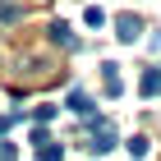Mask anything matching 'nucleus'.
<instances>
[{
	"label": "nucleus",
	"instance_id": "11",
	"mask_svg": "<svg viewBox=\"0 0 161 161\" xmlns=\"http://www.w3.org/2000/svg\"><path fill=\"white\" fill-rule=\"evenodd\" d=\"M51 115H55V106H37V111H32V120H37V124H46Z\"/></svg>",
	"mask_w": 161,
	"mask_h": 161
},
{
	"label": "nucleus",
	"instance_id": "1",
	"mask_svg": "<svg viewBox=\"0 0 161 161\" xmlns=\"http://www.w3.org/2000/svg\"><path fill=\"white\" fill-rule=\"evenodd\" d=\"M87 147L97 152V157H101V152H111V147H115V129H111L106 120H101L97 129H92V143H87Z\"/></svg>",
	"mask_w": 161,
	"mask_h": 161
},
{
	"label": "nucleus",
	"instance_id": "3",
	"mask_svg": "<svg viewBox=\"0 0 161 161\" xmlns=\"http://www.w3.org/2000/svg\"><path fill=\"white\" fill-rule=\"evenodd\" d=\"M51 42H55V46H64V51L78 46V37H74V28H69V23H51Z\"/></svg>",
	"mask_w": 161,
	"mask_h": 161
},
{
	"label": "nucleus",
	"instance_id": "5",
	"mask_svg": "<svg viewBox=\"0 0 161 161\" xmlns=\"http://www.w3.org/2000/svg\"><path fill=\"white\" fill-rule=\"evenodd\" d=\"M69 111H78V115H92V97H87V92H69Z\"/></svg>",
	"mask_w": 161,
	"mask_h": 161
},
{
	"label": "nucleus",
	"instance_id": "10",
	"mask_svg": "<svg viewBox=\"0 0 161 161\" xmlns=\"http://www.w3.org/2000/svg\"><path fill=\"white\" fill-rule=\"evenodd\" d=\"M83 19H87V23H92V28H101V23H106V14H101L97 5H87V14H83Z\"/></svg>",
	"mask_w": 161,
	"mask_h": 161
},
{
	"label": "nucleus",
	"instance_id": "4",
	"mask_svg": "<svg viewBox=\"0 0 161 161\" xmlns=\"http://www.w3.org/2000/svg\"><path fill=\"white\" fill-rule=\"evenodd\" d=\"M101 83H106V97H120V64H101Z\"/></svg>",
	"mask_w": 161,
	"mask_h": 161
},
{
	"label": "nucleus",
	"instance_id": "7",
	"mask_svg": "<svg viewBox=\"0 0 161 161\" xmlns=\"http://www.w3.org/2000/svg\"><path fill=\"white\" fill-rule=\"evenodd\" d=\"M124 147H129V157H134V161H143V157H147V138H143V134H134Z\"/></svg>",
	"mask_w": 161,
	"mask_h": 161
},
{
	"label": "nucleus",
	"instance_id": "6",
	"mask_svg": "<svg viewBox=\"0 0 161 161\" xmlns=\"http://www.w3.org/2000/svg\"><path fill=\"white\" fill-rule=\"evenodd\" d=\"M161 92V69H147L143 74V97H157Z\"/></svg>",
	"mask_w": 161,
	"mask_h": 161
},
{
	"label": "nucleus",
	"instance_id": "8",
	"mask_svg": "<svg viewBox=\"0 0 161 161\" xmlns=\"http://www.w3.org/2000/svg\"><path fill=\"white\" fill-rule=\"evenodd\" d=\"M60 157H64V152L55 147V143H42V147H37V161H60Z\"/></svg>",
	"mask_w": 161,
	"mask_h": 161
},
{
	"label": "nucleus",
	"instance_id": "2",
	"mask_svg": "<svg viewBox=\"0 0 161 161\" xmlns=\"http://www.w3.org/2000/svg\"><path fill=\"white\" fill-rule=\"evenodd\" d=\"M115 28H120V32H115L120 42H138V37H143V23H138L134 14H120V19H115Z\"/></svg>",
	"mask_w": 161,
	"mask_h": 161
},
{
	"label": "nucleus",
	"instance_id": "9",
	"mask_svg": "<svg viewBox=\"0 0 161 161\" xmlns=\"http://www.w3.org/2000/svg\"><path fill=\"white\" fill-rule=\"evenodd\" d=\"M14 19H19V5L14 0H0V23H14Z\"/></svg>",
	"mask_w": 161,
	"mask_h": 161
}]
</instances>
